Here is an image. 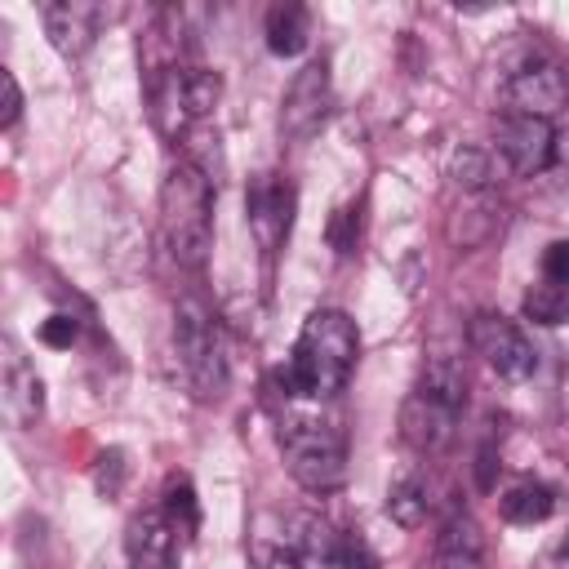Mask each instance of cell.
Segmentation results:
<instances>
[{
    "label": "cell",
    "instance_id": "26",
    "mask_svg": "<svg viewBox=\"0 0 569 569\" xmlns=\"http://www.w3.org/2000/svg\"><path fill=\"white\" fill-rule=\"evenodd\" d=\"M356 236H360V213L356 209H338L333 222H329V240L338 253H351L356 249Z\"/></svg>",
    "mask_w": 569,
    "mask_h": 569
},
{
    "label": "cell",
    "instance_id": "19",
    "mask_svg": "<svg viewBox=\"0 0 569 569\" xmlns=\"http://www.w3.org/2000/svg\"><path fill=\"white\" fill-rule=\"evenodd\" d=\"M520 307H525V320H533V325H547V329L569 325V284L538 280V284L525 289V302Z\"/></svg>",
    "mask_w": 569,
    "mask_h": 569
},
{
    "label": "cell",
    "instance_id": "1",
    "mask_svg": "<svg viewBox=\"0 0 569 569\" xmlns=\"http://www.w3.org/2000/svg\"><path fill=\"white\" fill-rule=\"evenodd\" d=\"M360 356V333L356 320L347 311L320 307L302 320L289 365L280 369V387L284 396H302V400H329L347 387L351 369Z\"/></svg>",
    "mask_w": 569,
    "mask_h": 569
},
{
    "label": "cell",
    "instance_id": "22",
    "mask_svg": "<svg viewBox=\"0 0 569 569\" xmlns=\"http://www.w3.org/2000/svg\"><path fill=\"white\" fill-rule=\"evenodd\" d=\"M489 178H493V169H489V156H485V151L462 147V151L453 156V182H458V187H467V191H485Z\"/></svg>",
    "mask_w": 569,
    "mask_h": 569
},
{
    "label": "cell",
    "instance_id": "21",
    "mask_svg": "<svg viewBox=\"0 0 569 569\" xmlns=\"http://www.w3.org/2000/svg\"><path fill=\"white\" fill-rule=\"evenodd\" d=\"M164 516L173 520V529L182 533V538H191L196 529H200V507H196V493H191V485L178 476V480H169V489H164Z\"/></svg>",
    "mask_w": 569,
    "mask_h": 569
},
{
    "label": "cell",
    "instance_id": "16",
    "mask_svg": "<svg viewBox=\"0 0 569 569\" xmlns=\"http://www.w3.org/2000/svg\"><path fill=\"white\" fill-rule=\"evenodd\" d=\"M311 40V9L298 0H276L267 9V49L276 58H293L302 53Z\"/></svg>",
    "mask_w": 569,
    "mask_h": 569
},
{
    "label": "cell",
    "instance_id": "29",
    "mask_svg": "<svg viewBox=\"0 0 569 569\" xmlns=\"http://www.w3.org/2000/svg\"><path fill=\"white\" fill-rule=\"evenodd\" d=\"M258 569H302V560L289 556V551H267V556L258 560Z\"/></svg>",
    "mask_w": 569,
    "mask_h": 569
},
{
    "label": "cell",
    "instance_id": "23",
    "mask_svg": "<svg viewBox=\"0 0 569 569\" xmlns=\"http://www.w3.org/2000/svg\"><path fill=\"white\" fill-rule=\"evenodd\" d=\"M76 338H80V320H76V316H67V311H58V316H49V320L40 325V342H44V347L67 351Z\"/></svg>",
    "mask_w": 569,
    "mask_h": 569
},
{
    "label": "cell",
    "instance_id": "25",
    "mask_svg": "<svg viewBox=\"0 0 569 569\" xmlns=\"http://www.w3.org/2000/svg\"><path fill=\"white\" fill-rule=\"evenodd\" d=\"M93 480H98V493H102V498H116V493H120V480H124V453H120V449H107V453L98 458Z\"/></svg>",
    "mask_w": 569,
    "mask_h": 569
},
{
    "label": "cell",
    "instance_id": "8",
    "mask_svg": "<svg viewBox=\"0 0 569 569\" xmlns=\"http://www.w3.org/2000/svg\"><path fill=\"white\" fill-rule=\"evenodd\" d=\"M293 209H298V191L284 173H253L249 187H244V222H249V236L258 240V249L271 258L284 240H289V227H293Z\"/></svg>",
    "mask_w": 569,
    "mask_h": 569
},
{
    "label": "cell",
    "instance_id": "20",
    "mask_svg": "<svg viewBox=\"0 0 569 569\" xmlns=\"http://www.w3.org/2000/svg\"><path fill=\"white\" fill-rule=\"evenodd\" d=\"M387 516L400 525V529H418L427 520V485L422 476H405L391 485L387 493Z\"/></svg>",
    "mask_w": 569,
    "mask_h": 569
},
{
    "label": "cell",
    "instance_id": "3",
    "mask_svg": "<svg viewBox=\"0 0 569 569\" xmlns=\"http://www.w3.org/2000/svg\"><path fill=\"white\" fill-rule=\"evenodd\" d=\"M462 405H467L462 365L453 356H431L418 373V387L400 405V440L418 453H445L453 445Z\"/></svg>",
    "mask_w": 569,
    "mask_h": 569
},
{
    "label": "cell",
    "instance_id": "7",
    "mask_svg": "<svg viewBox=\"0 0 569 569\" xmlns=\"http://www.w3.org/2000/svg\"><path fill=\"white\" fill-rule=\"evenodd\" d=\"M467 338H471L476 356H480L502 382H525V378H533L538 351H533V342L525 338V329H520L516 320H507V316H498V311H476Z\"/></svg>",
    "mask_w": 569,
    "mask_h": 569
},
{
    "label": "cell",
    "instance_id": "18",
    "mask_svg": "<svg viewBox=\"0 0 569 569\" xmlns=\"http://www.w3.org/2000/svg\"><path fill=\"white\" fill-rule=\"evenodd\" d=\"M498 511H502L507 525H538V520H547L556 511V489L542 485V480H516L502 493Z\"/></svg>",
    "mask_w": 569,
    "mask_h": 569
},
{
    "label": "cell",
    "instance_id": "6",
    "mask_svg": "<svg viewBox=\"0 0 569 569\" xmlns=\"http://www.w3.org/2000/svg\"><path fill=\"white\" fill-rule=\"evenodd\" d=\"M222 93V80L218 71H204V67H160L156 80H151V120L156 129L178 142L200 116L213 111Z\"/></svg>",
    "mask_w": 569,
    "mask_h": 569
},
{
    "label": "cell",
    "instance_id": "24",
    "mask_svg": "<svg viewBox=\"0 0 569 569\" xmlns=\"http://www.w3.org/2000/svg\"><path fill=\"white\" fill-rule=\"evenodd\" d=\"M22 116V89L9 67H0V129H13Z\"/></svg>",
    "mask_w": 569,
    "mask_h": 569
},
{
    "label": "cell",
    "instance_id": "5",
    "mask_svg": "<svg viewBox=\"0 0 569 569\" xmlns=\"http://www.w3.org/2000/svg\"><path fill=\"white\" fill-rule=\"evenodd\" d=\"M173 356H178V373L196 400H218L227 391V382H231L227 342H222V329L209 316V307H200L196 298H187L173 316Z\"/></svg>",
    "mask_w": 569,
    "mask_h": 569
},
{
    "label": "cell",
    "instance_id": "9",
    "mask_svg": "<svg viewBox=\"0 0 569 569\" xmlns=\"http://www.w3.org/2000/svg\"><path fill=\"white\" fill-rule=\"evenodd\" d=\"M502 102L516 116H533V120H551L565 102H569V76L547 62V58H529L520 62L507 80H502Z\"/></svg>",
    "mask_w": 569,
    "mask_h": 569
},
{
    "label": "cell",
    "instance_id": "11",
    "mask_svg": "<svg viewBox=\"0 0 569 569\" xmlns=\"http://www.w3.org/2000/svg\"><path fill=\"white\" fill-rule=\"evenodd\" d=\"M0 413L18 431L36 427L44 413V382H40L36 365L27 360V351L9 333L0 338Z\"/></svg>",
    "mask_w": 569,
    "mask_h": 569
},
{
    "label": "cell",
    "instance_id": "30",
    "mask_svg": "<svg viewBox=\"0 0 569 569\" xmlns=\"http://www.w3.org/2000/svg\"><path fill=\"white\" fill-rule=\"evenodd\" d=\"M533 569H569V547H560V551H542V556L533 560Z\"/></svg>",
    "mask_w": 569,
    "mask_h": 569
},
{
    "label": "cell",
    "instance_id": "27",
    "mask_svg": "<svg viewBox=\"0 0 569 569\" xmlns=\"http://www.w3.org/2000/svg\"><path fill=\"white\" fill-rule=\"evenodd\" d=\"M542 280L569 284V240H551L542 249Z\"/></svg>",
    "mask_w": 569,
    "mask_h": 569
},
{
    "label": "cell",
    "instance_id": "28",
    "mask_svg": "<svg viewBox=\"0 0 569 569\" xmlns=\"http://www.w3.org/2000/svg\"><path fill=\"white\" fill-rule=\"evenodd\" d=\"M342 569H378L373 551L360 542V538H347V556H342Z\"/></svg>",
    "mask_w": 569,
    "mask_h": 569
},
{
    "label": "cell",
    "instance_id": "17",
    "mask_svg": "<svg viewBox=\"0 0 569 569\" xmlns=\"http://www.w3.org/2000/svg\"><path fill=\"white\" fill-rule=\"evenodd\" d=\"M302 569H342L347 538L325 520V516H302L298 520V551Z\"/></svg>",
    "mask_w": 569,
    "mask_h": 569
},
{
    "label": "cell",
    "instance_id": "13",
    "mask_svg": "<svg viewBox=\"0 0 569 569\" xmlns=\"http://www.w3.org/2000/svg\"><path fill=\"white\" fill-rule=\"evenodd\" d=\"M44 18V36L62 58H84L102 31V22H111V9L89 4V0H58L40 9Z\"/></svg>",
    "mask_w": 569,
    "mask_h": 569
},
{
    "label": "cell",
    "instance_id": "14",
    "mask_svg": "<svg viewBox=\"0 0 569 569\" xmlns=\"http://www.w3.org/2000/svg\"><path fill=\"white\" fill-rule=\"evenodd\" d=\"M124 551L129 569H178V529L164 516V507H147L129 520Z\"/></svg>",
    "mask_w": 569,
    "mask_h": 569
},
{
    "label": "cell",
    "instance_id": "2",
    "mask_svg": "<svg viewBox=\"0 0 569 569\" xmlns=\"http://www.w3.org/2000/svg\"><path fill=\"white\" fill-rule=\"evenodd\" d=\"M160 244L187 271L204 267V258H209V244H213V178L191 160H178L160 182Z\"/></svg>",
    "mask_w": 569,
    "mask_h": 569
},
{
    "label": "cell",
    "instance_id": "4",
    "mask_svg": "<svg viewBox=\"0 0 569 569\" xmlns=\"http://www.w3.org/2000/svg\"><path fill=\"white\" fill-rule=\"evenodd\" d=\"M280 458L289 476L311 493H333L347 480V431L325 413H284L280 418Z\"/></svg>",
    "mask_w": 569,
    "mask_h": 569
},
{
    "label": "cell",
    "instance_id": "10",
    "mask_svg": "<svg viewBox=\"0 0 569 569\" xmlns=\"http://www.w3.org/2000/svg\"><path fill=\"white\" fill-rule=\"evenodd\" d=\"M333 107V89H329V62L325 58H311L293 80H289V93L280 102V133L289 142H307L325 116Z\"/></svg>",
    "mask_w": 569,
    "mask_h": 569
},
{
    "label": "cell",
    "instance_id": "15",
    "mask_svg": "<svg viewBox=\"0 0 569 569\" xmlns=\"http://www.w3.org/2000/svg\"><path fill=\"white\" fill-rule=\"evenodd\" d=\"M436 569H485V538L467 511H453L436 533Z\"/></svg>",
    "mask_w": 569,
    "mask_h": 569
},
{
    "label": "cell",
    "instance_id": "12",
    "mask_svg": "<svg viewBox=\"0 0 569 569\" xmlns=\"http://www.w3.org/2000/svg\"><path fill=\"white\" fill-rule=\"evenodd\" d=\"M493 147L520 178H533L556 160V129H551V120L502 111L493 124Z\"/></svg>",
    "mask_w": 569,
    "mask_h": 569
}]
</instances>
